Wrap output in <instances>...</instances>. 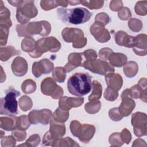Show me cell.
<instances>
[{
	"label": "cell",
	"instance_id": "57",
	"mask_svg": "<svg viewBox=\"0 0 147 147\" xmlns=\"http://www.w3.org/2000/svg\"><path fill=\"white\" fill-rule=\"evenodd\" d=\"M7 2L11 4V5L15 6V7H20L23 2V1H7Z\"/></svg>",
	"mask_w": 147,
	"mask_h": 147
},
{
	"label": "cell",
	"instance_id": "59",
	"mask_svg": "<svg viewBox=\"0 0 147 147\" xmlns=\"http://www.w3.org/2000/svg\"><path fill=\"white\" fill-rule=\"evenodd\" d=\"M68 3L71 6H75L78 4H80V1H68Z\"/></svg>",
	"mask_w": 147,
	"mask_h": 147
},
{
	"label": "cell",
	"instance_id": "2",
	"mask_svg": "<svg viewBox=\"0 0 147 147\" xmlns=\"http://www.w3.org/2000/svg\"><path fill=\"white\" fill-rule=\"evenodd\" d=\"M57 16L64 23L78 25L89 21L92 14L87 9L80 7L74 9L60 7L57 10Z\"/></svg>",
	"mask_w": 147,
	"mask_h": 147
},
{
	"label": "cell",
	"instance_id": "39",
	"mask_svg": "<svg viewBox=\"0 0 147 147\" xmlns=\"http://www.w3.org/2000/svg\"><path fill=\"white\" fill-rule=\"evenodd\" d=\"M147 1H138L135 6L134 10L135 12L140 16H145L147 13V7H146Z\"/></svg>",
	"mask_w": 147,
	"mask_h": 147
},
{
	"label": "cell",
	"instance_id": "18",
	"mask_svg": "<svg viewBox=\"0 0 147 147\" xmlns=\"http://www.w3.org/2000/svg\"><path fill=\"white\" fill-rule=\"evenodd\" d=\"M84 58L83 53H71L68 55V63L64 67L67 72H70L78 67H82Z\"/></svg>",
	"mask_w": 147,
	"mask_h": 147
},
{
	"label": "cell",
	"instance_id": "27",
	"mask_svg": "<svg viewBox=\"0 0 147 147\" xmlns=\"http://www.w3.org/2000/svg\"><path fill=\"white\" fill-rule=\"evenodd\" d=\"M138 71V64L133 61H129L126 63L123 68V71L125 76L129 78H133L136 75Z\"/></svg>",
	"mask_w": 147,
	"mask_h": 147
},
{
	"label": "cell",
	"instance_id": "42",
	"mask_svg": "<svg viewBox=\"0 0 147 147\" xmlns=\"http://www.w3.org/2000/svg\"><path fill=\"white\" fill-rule=\"evenodd\" d=\"M40 6L44 10L48 11L59 6V5L57 1H41Z\"/></svg>",
	"mask_w": 147,
	"mask_h": 147
},
{
	"label": "cell",
	"instance_id": "19",
	"mask_svg": "<svg viewBox=\"0 0 147 147\" xmlns=\"http://www.w3.org/2000/svg\"><path fill=\"white\" fill-rule=\"evenodd\" d=\"M84 102V98L62 96L59 101V106L63 109L69 110L73 107L80 106Z\"/></svg>",
	"mask_w": 147,
	"mask_h": 147
},
{
	"label": "cell",
	"instance_id": "7",
	"mask_svg": "<svg viewBox=\"0 0 147 147\" xmlns=\"http://www.w3.org/2000/svg\"><path fill=\"white\" fill-rule=\"evenodd\" d=\"M82 67L92 73L105 76L113 73L114 71V67L106 61L96 59L91 60H84Z\"/></svg>",
	"mask_w": 147,
	"mask_h": 147
},
{
	"label": "cell",
	"instance_id": "44",
	"mask_svg": "<svg viewBox=\"0 0 147 147\" xmlns=\"http://www.w3.org/2000/svg\"><path fill=\"white\" fill-rule=\"evenodd\" d=\"M118 96V93L117 91H115L109 87H107L104 92V98L107 100L114 101Z\"/></svg>",
	"mask_w": 147,
	"mask_h": 147
},
{
	"label": "cell",
	"instance_id": "22",
	"mask_svg": "<svg viewBox=\"0 0 147 147\" xmlns=\"http://www.w3.org/2000/svg\"><path fill=\"white\" fill-rule=\"evenodd\" d=\"M95 132V127L94 125L84 123L82 125L78 137L81 142L88 143L93 137Z\"/></svg>",
	"mask_w": 147,
	"mask_h": 147
},
{
	"label": "cell",
	"instance_id": "10",
	"mask_svg": "<svg viewBox=\"0 0 147 147\" xmlns=\"http://www.w3.org/2000/svg\"><path fill=\"white\" fill-rule=\"evenodd\" d=\"M131 123L133 126L135 135L140 137L146 135V114L141 112H136L131 115Z\"/></svg>",
	"mask_w": 147,
	"mask_h": 147
},
{
	"label": "cell",
	"instance_id": "54",
	"mask_svg": "<svg viewBox=\"0 0 147 147\" xmlns=\"http://www.w3.org/2000/svg\"><path fill=\"white\" fill-rule=\"evenodd\" d=\"M85 60H91L96 59L97 58V53L93 49H88L86 50L84 52H82Z\"/></svg>",
	"mask_w": 147,
	"mask_h": 147
},
{
	"label": "cell",
	"instance_id": "49",
	"mask_svg": "<svg viewBox=\"0 0 147 147\" xmlns=\"http://www.w3.org/2000/svg\"><path fill=\"white\" fill-rule=\"evenodd\" d=\"M118 16L119 19L122 20H127L131 17V13L128 7H122V8L118 11Z\"/></svg>",
	"mask_w": 147,
	"mask_h": 147
},
{
	"label": "cell",
	"instance_id": "26",
	"mask_svg": "<svg viewBox=\"0 0 147 147\" xmlns=\"http://www.w3.org/2000/svg\"><path fill=\"white\" fill-rule=\"evenodd\" d=\"M0 59L2 61H6L8 60L11 56L18 55L21 53L19 50H17L13 46L1 47L0 49Z\"/></svg>",
	"mask_w": 147,
	"mask_h": 147
},
{
	"label": "cell",
	"instance_id": "34",
	"mask_svg": "<svg viewBox=\"0 0 147 147\" xmlns=\"http://www.w3.org/2000/svg\"><path fill=\"white\" fill-rule=\"evenodd\" d=\"M21 90L25 94H31L36 90V84L32 79H26L24 81L21 85Z\"/></svg>",
	"mask_w": 147,
	"mask_h": 147
},
{
	"label": "cell",
	"instance_id": "9",
	"mask_svg": "<svg viewBox=\"0 0 147 147\" xmlns=\"http://www.w3.org/2000/svg\"><path fill=\"white\" fill-rule=\"evenodd\" d=\"M41 90L43 94L51 96L53 99H60L63 94V88L58 86L51 77L45 78L41 84Z\"/></svg>",
	"mask_w": 147,
	"mask_h": 147
},
{
	"label": "cell",
	"instance_id": "29",
	"mask_svg": "<svg viewBox=\"0 0 147 147\" xmlns=\"http://www.w3.org/2000/svg\"><path fill=\"white\" fill-rule=\"evenodd\" d=\"M69 110L63 109L59 107L52 114V118L57 122L64 123L69 117Z\"/></svg>",
	"mask_w": 147,
	"mask_h": 147
},
{
	"label": "cell",
	"instance_id": "38",
	"mask_svg": "<svg viewBox=\"0 0 147 147\" xmlns=\"http://www.w3.org/2000/svg\"><path fill=\"white\" fill-rule=\"evenodd\" d=\"M128 26L131 31L138 32L141 30L142 23L141 20L136 18H130L128 22Z\"/></svg>",
	"mask_w": 147,
	"mask_h": 147
},
{
	"label": "cell",
	"instance_id": "53",
	"mask_svg": "<svg viewBox=\"0 0 147 147\" xmlns=\"http://www.w3.org/2000/svg\"><path fill=\"white\" fill-rule=\"evenodd\" d=\"M120 136L123 142L126 143V144H129L131 140V133L126 128H125L122 130L120 133Z\"/></svg>",
	"mask_w": 147,
	"mask_h": 147
},
{
	"label": "cell",
	"instance_id": "52",
	"mask_svg": "<svg viewBox=\"0 0 147 147\" xmlns=\"http://www.w3.org/2000/svg\"><path fill=\"white\" fill-rule=\"evenodd\" d=\"M113 52V50L109 48H103L99 50L98 55L100 60L106 61L109 59L110 55Z\"/></svg>",
	"mask_w": 147,
	"mask_h": 147
},
{
	"label": "cell",
	"instance_id": "21",
	"mask_svg": "<svg viewBox=\"0 0 147 147\" xmlns=\"http://www.w3.org/2000/svg\"><path fill=\"white\" fill-rule=\"evenodd\" d=\"M105 81L107 87L117 92L121 89L123 84L122 76L119 74L114 72L106 75Z\"/></svg>",
	"mask_w": 147,
	"mask_h": 147
},
{
	"label": "cell",
	"instance_id": "55",
	"mask_svg": "<svg viewBox=\"0 0 147 147\" xmlns=\"http://www.w3.org/2000/svg\"><path fill=\"white\" fill-rule=\"evenodd\" d=\"M110 8L112 11H119L123 6V3L121 1H111L110 3Z\"/></svg>",
	"mask_w": 147,
	"mask_h": 147
},
{
	"label": "cell",
	"instance_id": "6",
	"mask_svg": "<svg viewBox=\"0 0 147 147\" xmlns=\"http://www.w3.org/2000/svg\"><path fill=\"white\" fill-rule=\"evenodd\" d=\"M34 2V1H23L22 5L17 9L16 18L21 25L28 24L31 18L37 15L38 10Z\"/></svg>",
	"mask_w": 147,
	"mask_h": 147
},
{
	"label": "cell",
	"instance_id": "5",
	"mask_svg": "<svg viewBox=\"0 0 147 147\" xmlns=\"http://www.w3.org/2000/svg\"><path fill=\"white\" fill-rule=\"evenodd\" d=\"M60 48L61 44L55 37L53 36L43 37L36 42L34 51L29 55L33 58H38L48 51L57 52Z\"/></svg>",
	"mask_w": 147,
	"mask_h": 147
},
{
	"label": "cell",
	"instance_id": "45",
	"mask_svg": "<svg viewBox=\"0 0 147 147\" xmlns=\"http://www.w3.org/2000/svg\"><path fill=\"white\" fill-rule=\"evenodd\" d=\"M0 45L1 47L5 45L7 43L8 34L9 32V28L6 27L0 26Z\"/></svg>",
	"mask_w": 147,
	"mask_h": 147
},
{
	"label": "cell",
	"instance_id": "56",
	"mask_svg": "<svg viewBox=\"0 0 147 147\" xmlns=\"http://www.w3.org/2000/svg\"><path fill=\"white\" fill-rule=\"evenodd\" d=\"M87 38L86 37H84L82 39H80V40H79L78 41L76 42L75 43L72 44V47L75 48H81L84 47L86 44H87Z\"/></svg>",
	"mask_w": 147,
	"mask_h": 147
},
{
	"label": "cell",
	"instance_id": "33",
	"mask_svg": "<svg viewBox=\"0 0 147 147\" xmlns=\"http://www.w3.org/2000/svg\"><path fill=\"white\" fill-rule=\"evenodd\" d=\"M101 107V103L99 100L90 101L86 103L84 109L87 113L94 114L98 113Z\"/></svg>",
	"mask_w": 147,
	"mask_h": 147
},
{
	"label": "cell",
	"instance_id": "28",
	"mask_svg": "<svg viewBox=\"0 0 147 147\" xmlns=\"http://www.w3.org/2000/svg\"><path fill=\"white\" fill-rule=\"evenodd\" d=\"M92 92L88 96V100H99L102 95V87L100 83L96 80H93L92 83Z\"/></svg>",
	"mask_w": 147,
	"mask_h": 147
},
{
	"label": "cell",
	"instance_id": "11",
	"mask_svg": "<svg viewBox=\"0 0 147 147\" xmlns=\"http://www.w3.org/2000/svg\"><path fill=\"white\" fill-rule=\"evenodd\" d=\"M28 118L32 124L36 125L40 123L47 125L51 120L52 112L49 109L33 110L28 114Z\"/></svg>",
	"mask_w": 147,
	"mask_h": 147
},
{
	"label": "cell",
	"instance_id": "24",
	"mask_svg": "<svg viewBox=\"0 0 147 147\" xmlns=\"http://www.w3.org/2000/svg\"><path fill=\"white\" fill-rule=\"evenodd\" d=\"M110 64L114 67H121L125 64L127 58L125 54L122 53L113 52L109 56V59Z\"/></svg>",
	"mask_w": 147,
	"mask_h": 147
},
{
	"label": "cell",
	"instance_id": "25",
	"mask_svg": "<svg viewBox=\"0 0 147 147\" xmlns=\"http://www.w3.org/2000/svg\"><path fill=\"white\" fill-rule=\"evenodd\" d=\"M129 92L130 98L134 99L140 98L144 102H146V88H142L137 84L129 89Z\"/></svg>",
	"mask_w": 147,
	"mask_h": 147
},
{
	"label": "cell",
	"instance_id": "51",
	"mask_svg": "<svg viewBox=\"0 0 147 147\" xmlns=\"http://www.w3.org/2000/svg\"><path fill=\"white\" fill-rule=\"evenodd\" d=\"M1 5L0 6V21L7 20L10 19V12L7 8L3 5V2L0 1Z\"/></svg>",
	"mask_w": 147,
	"mask_h": 147
},
{
	"label": "cell",
	"instance_id": "32",
	"mask_svg": "<svg viewBox=\"0 0 147 147\" xmlns=\"http://www.w3.org/2000/svg\"><path fill=\"white\" fill-rule=\"evenodd\" d=\"M52 76L53 79L59 82L63 83L66 78V71L64 67H57L53 69Z\"/></svg>",
	"mask_w": 147,
	"mask_h": 147
},
{
	"label": "cell",
	"instance_id": "43",
	"mask_svg": "<svg viewBox=\"0 0 147 147\" xmlns=\"http://www.w3.org/2000/svg\"><path fill=\"white\" fill-rule=\"evenodd\" d=\"M110 21H111L110 18L108 16V14L104 12L98 13L95 16V22L100 23L104 26L107 25Z\"/></svg>",
	"mask_w": 147,
	"mask_h": 147
},
{
	"label": "cell",
	"instance_id": "17",
	"mask_svg": "<svg viewBox=\"0 0 147 147\" xmlns=\"http://www.w3.org/2000/svg\"><path fill=\"white\" fill-rule=\"evenodd\" d=\"M12 72L17 76H23L28 71V63L26 60L20 56L16 57L11 65Z\"/></svg>",
	"mask_w": 147,
	"mask_h": 147
},
{
	"label": "cell",
	"instance_id": "23",
	"mask_svg": "<svg viewBox=\"0 0 147 147\" xmlns=\"http://www.w3.org/2000/svg\"><path fill=\"white\" fill-rule=\"evenodd\" d=\"M17 117L16 116L9 117H1L0 118V126L1 128L6 130H13L16 127Z\"/></svg>",
	"mask_w": 147,
	"mask_h": 147
},
{
	"label": "cell",
	"instance_id": "50",
	"mask_svg": "<svg viewBox=\"0 0 147 147\" xmlns=\"http://www.w3.org/2000/svg\"><path fill=\"white\" fill-rule=\"evenodd\" d=\"M16 139L11 136H8L2 138L1 146H13L16 145Z\"/></svg>",
	"mask_w": 147,
	"mask_h": 147
},
{
	"label": "cell",
	"instance_id": "15",
	"mask_svg": "<svg viewBox=\"0 0 147 147\" xmlns=\"http://www.w3.org/2000/svg\"><path fill=\"white\" fill-rule=\"evenodd\" d=\"M63 39L66 42H72V44L77 42L84 37L83 32L78 28H65L61 32Z\"/></svg>",
	"mask_w": 147,
	"mask_h": 147
},
{
	"label": "cell",
	"instance_id": "13",
	"mask_svg": "<svg viewBox=\"0 0 147 147\" xmlns=\"http://www.w3.org/2000/svg\"><path fill=\"white\" fill-rule=\"evenodd\" d=\"M53 69V63L48 59H43L33 63L32 71L33 75L38 78L42 74H49Z\"/></svg>",
	"mask_w": 147,
	"mask_h": 147
},
{
	"label": "cell",
	"instance_id": "58",
	"mask_svg": "<svg viewBox=\"0 0 147 147\" xmlns=\"http://www.w3.org/2000/svg\"><path fill=\"white\" fill-rule=\"evenodd\" d=\"M59 6H61L63 7H67L68 5V1H57Z\"/></svg>",
	"mask_w": 147,
	"mask_h": 147
},
{
	"label": "cell",
	"instance_id": "30",
	"mask_svg": "<svg viewBox=\"0 0 147 147\" xmlns=\"http://www.w3.org/2000/svg\"><path fill=\"white\" fill-rule=\"evenodd\" d=\"M36 41L34 39L30 37H25L21 42V49L25 52H28L29 54L33 52L35 49Z\"/></svg>",
	"mask_w": 147,
	"mask_h": 147
},
{
	"label": "cell",
	"instance_id": "40",
	"mask_svg": "<svg viewBox=\"0 0 147 147\" xmlns=\"http://www.w3.org/2000/svg\"><path fill=\"white\" fill-rule=\"evenodd\" d=\"M41 141L40 136L38 134H33L29 137L24 144H20L18 146H36Z\"/></svg>",
	"mask_w": 147,
	"mask_h": 147
},
{
	"label": "cell",
	"instance_id": "8",
	"mask_svg": "<svg viewBox=\"0 0 147 147\" xmlns=\"http://www.w3.org/2000/svg\"><path fill=\"white\" fill-rule=\"evenodd\" d=\"M65 133V126L64 123L57 122L53 119L50 121V129L45 133L42 138V144L45 146H52L57 139L61 138Z\"/></svg>",
	"mask_w": 147,
	"mask_h": 147
},
{
	"label": "cell",
	"instance_id": "36",
	"mask_svg": "<svg viewBox=\"0 0 147 147\" xmlns=\"http://www.w3.org/2000/svg\"><path fill=\"white\" fill-rule=\"evenodd\" d=\"M18 103L20 109L23 111H27L28 110H29L33 106L32 99L26 95L21 96L19 99Z\"/></svg>",
	"mask_w": 147,
	"mask_h": 147
},
{
	"label": "cell",
	"instance_id": "4",
	"mask_svg": "<svg viewBox=\"0 0 147 147\" xmlns=\"http://www.w3.org/2000/svg\"><path fill=\"white\" fill-rule=\"evenodd\" d=\"M20 92L13 87H9L5 91V96L0 100V114L7 116H16L18 113V102L17 97Z\"/></svg>",
	"mask_w": 147,
	"mask_h": 147
},
{
	"label": "cell",
	"instance_id": "20",
	"mask_svg": "<svg viewBox=\"0 0 147 147\" xmlns=\"http://www.w3.org/2000/svg\"><path fill=\"white\" fill-rule=\"evenodd\" d=\"M134 37L128 35L125 32L119 30L114 35V40L117 44L119 46H124L127 48H132L134 45Z\"/></svg>",
	"mask_w": 147,
	"mask_h": 147
},
{
	"label": "cell",
	"instance_id": "12",
	"mask_svg": "<svg viewBox=\"0 0 147 147\" xmlns=\"http://www.w3.org/2000/svg\"><path fill=\"white\" fill-rule=\"evenodd\" d=\"M121 96L122 102L118 107L119 111L123 117H127L134 109L136 106L135 102L130 96L129 88L125 89L122 92Z\"/></svg>",
	"mask_w": 147,
	"mask_h": 147
},
{
	"label": "cell",
	"instance_id": "14",
	"mask_svg": "<svg viewBox=\"0 0 147 147\" xmlns=\"http://www.w3.org/2000/svg\"><path fill=\"white\" fill-rule=\"evenodd\" d=\"M90 30L95 39L99 42H107L111 38L109 30L105 28L104 25L97 22H95L91 26Z\"/></svg>",
	"mask_w": 147,
	"mask_h": 147
},
{
	"label": "cell",
	"instance_id": "1",
	"mask_svg": "<svg viewBox=\"0 0 147 147\" xmlns=\"http://www.w3.org/2000/svg\"><path fill=\"white\" fill-rule=\"evenodd\" d=\"M91 88V77L88 73H75L67 82L68 91L75 96H83L89 93Z\"/></svg>",
	"mask_w": 147,
	"mask_h": 147
},
{
	"label": "cell",
	"instance_id": "3",
	"mask_svg": "<svg viewBox=\"0 0 147 147\" xmlns=\"http://www.w3.org/2000/svg\"><path fill=\"white\" fill-rule=\"evenodd\" d=\"M16 30L19 37H28L34 34L44 37L51 32V26L47 21L32 22L27 24L17 25Z\"/></svg>",
	"mask_w": 147,
	"mask_h": 147
},
{
	"label": "cell",
	"instance_id": "16",
	"mask_svg": "<svg viewBox=\"0 0 147 147\" xmlns=\"http://www.w3.org/2000/svg\"><path fill=\"white\" fill-rule=\"evenodd\" d=\"M146 40L145 34H140L134 37L133 51L136 55L140 56H146L147 53Z\"/></svg>",
	"mask_w": 147,
	"mask_h": 147
},
{
	"label": "cell",
	"instance_id": "31",
	"mask_svg": "<svg viewBox=\"0 0 147 147\" xmlns=\"http://www.w3.org/2000/svg\"><path fill=\"white\" fill-rule=\"evenodd\" d=\"M79 146L75 141L70 137L60 138L56 140L52 144V146Z\"/></svg>",
	"mask_w": 147,
	"mask_h": 147
},
{
	"label": "cell",
	"instance_id": "47",
	"mask_svg": "<svg viewBox=\"0 0 147 147\" xmlns=\"http://www.w3.org/2000/svg\"><path fill=\"white\" fill-rule=\"evenodd\" d=\"M81 126L82 124L79 121L76 120L71 121L70 123V130L72 134L74 136L78 137Z\"/></svg>",
	"mask_w": 147,
	"mask_h": 147
},
{
	"label": "cell",
	"instance_id": "35",
	"mask_svg": "<svg viewBox=\"0 0 147 147\" xmlns=\"http://www.w3.org/2000/svg\"><path fill=\"white\" fill-rule=\"evenodd\" d=\"M30 124L31 123L29 120L28 116L26 115H22L17 117L16 129L26 130L29 128Z\"/></svg>",
	"mask_w": 147,
	"mask_h": 147
},
{
	"label": "cell",
	"instance_id": "41",
	"mask_svg": "<svg viewBox=\"0 0 147 147\" xmlns=\"http://www.w3.org/2000/svg\"><path fill=\"white\" fill-rule=\"evenodd\" d=\"M109 141L111 146H121L123 144L120 136V133H114L109 137Z\"/></svg>",
	"mask_w": 147,
	"mask_h": 147
},
{
	"label": "cell",
	"instance_id": "48",
	"mask_svg": "<svg viewBox=\"0 0 147 147\" xmlns=\"http://www.w3.org/2000/svg\"><path fill=\"white\" fill-rule=\"evenodd\" d=\"M11 135L14 137L16 141H22L24 140L26 137L25 130H22L18 129H15L12 130Z\"/></svg>",
	"mask_w": 147,
	"mask_h": 147
},
{
	"label": "cell",
	"instance_id": "37",
	"mask_svg": "<svg viewBox=\"0 0 147 147\" xmlns=\"http://www.w3.org/2000/svg\"><path fill=\"white\" fill-rule=\"evenodd\" d=\"M80 4L90 9H99L103 7V1H80Z\"/></svg>",
	"mask_w": 147,
	"mask_h": 147
},
{
	"label": "cell",
	"instance_id": "46",
	"mask_svg": "<svg viewBox=\"0 0 147 147\" xmlns=\"http://www.w3.org/2000/svg\"><path fill=\"white\" fill-rule=\"evenodd\" d=\"M109 116L110 118L114 121H121L123 117L119 113L118 107H114L110 109L109 111Z\"/></svg>",
	"mask_w": 147,
	"mask_h": 147
}]
</instances>
